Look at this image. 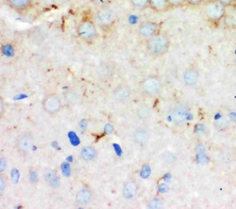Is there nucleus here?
I'll return each mask as SVG.
<instances>
[{"mask_svg":"<svg viewBox=\"0 0 236 209\" xmlns=\"http://www.w3.org/2000/svg\"><path fill=\"white\" fill-rule=\"evenodd\" d=\"M170 45V42L168 36L159 33L147 39L146 44L149 53L156 57L165 55L168 52Z\"/></svg>","mask_w":236,"mask_h":209,"instance_id":"f257e3e1","label":"nucleus"},{"mask_svg":"<svg viewBox=\"0 0 236 209\" xmlns=\"http://www.w3.org/2000/svg\"><path fill=\"white\" fill-rule=\"evenodd\" d=\"M160 25L152 21L144 22L141 23L138 28V35L143 38L149 39L159 33Z\"/></svg>","mask_w":236,"mask_h":209,"instance_id":"f03ea898","label":"nucleus"},{"mask_svg":"<svg viewBox=\"0 0 236 209\" xmlns=\"http://www.w3.org/2000/svg\"><path fill=\"white\" fill-rule=\"evenodd\" d=\"M143 90L147 94L150 95H155L161 91V82L155 77H150L147 79L143 85Z\"/></svg>","mask_w":236,"mask_h":209,"instance_id":"7ed1b4c3","label":"nucleus"},{"mask_svg":"<svg viewBox=\"0 0 236 209\" xmlns=\"http://www.w3.org/2000/svg\"><path fill=\"white\" fill-rule=\"evenodd\" d=\"M79 33L83 38L87 40H91L96 35V28L92 23L84 22L79 26Z\"/></svg>","mask_w":236,"mask_h":209,"instance_id":"20e7f679","label":"nucleus"},{"mask_svg":"<svg viewBox=\"0 0 236 209\" xmlns=\"http://www.w3.org/2000/svg\"><path fill=\"white\" fill-rule=\"evenodd\" d=\"M97 19L101 25L108 26L112 25L115 21V15L111 10L104 8L99 11L97 14Z\"/></svg>","mask_w":236,"mask_h":209,"instance_id":"39448f33","label":"nucleus"},{"mask_svg":"<svg viewBox=\"0 0 236 209\" xmlns=\"http://www.w3.org/2000/svg\"><path fill=\"white\" fill-rule=\"evenodd\" d=\"M188 115V110L186 107L179 105L176 107L172 113V118L176 123H180L185 121Z\"/></svg>","mask_w":236,"mask_h":209,"instance_id":"423d86ee","label":"nucleus"},{"mask_svg":"<svg viewBox=\"0 0 236 209\" xmlns=\"http://www.w3.org/2000/svg\"><path fill=\"white\" fill-rule=\"evenodd\" d=\"M44 178L45 181L54 188L60 187V181L57 174L54 170L48 169L44 171Z\"/></svg>","mask_w":236,"mask_h":209,"instance_id":"0eeeda50","label":"nucleus"},{"mask_svg":"<svg viewBox=\"0 0 236 209\" xmlns=\"http://www.w3.org/2000/svg\"><path fill=\"white\" fill-rule=\"evenodd\" d=\"M149 6L156 12H163L170 7L168 0H149Z\"/></svg>","mask_w":236,"mask_h":209,"instance_id":"6e6552de","label":"nucleus"},{"mask_svg":"<svg viewBox=\"0 0 236 209\" xmlns=\"http://www.w3.org/2000/svg\"><path fill=\"white\" fill-rule=\"evenodd\" d=\"M131 89L125 85H118L115 88L114 91L115 97L120 100L127 99L131 96Z\"/></svg>","mask_w":236,"mask_h":209,"instance_id":"1a4fd4ad","label":"nucleus"},{"mask_svg":"<svg viewBox=\"0 0 236 209\" xmlns=\"http://www.w3.org/2000/svg\"><path fill=\"white\" fill-rule=\"evenodd\" d=\"M91 198V193L87 189H84L80 191L76 196L77 202L81 204H88L90 201Z\"/></svg>","mask_w":236,"mask_h":209,"instance_id":"9d476101","label":"nucleus"},{"mask_svg":"<svg viewBox=\"0 0 236 209\" xmlns=\"http://www.w3.org/2000/svg\"><path fill=\"white\" fill-rule=\"evenodd\" d=\"M136 187L135 184L133 182H131L128 183L125 185L123 194L126 198H132L136 194Z\"/></svg>","mask_w":236,"mask_h":209,"instance_id":"9b49d317","label":"nucleus"},{"mask_svg":"<svg viewBox=\"0 0 236 209\" xmlns=\"http://www.w3.org/2000/svg\"><path fill=\"white\" fill-rule=\"evenodd\" d=\"M184 79L185 82L187 85H193L197 82V72L192 70L187 71L184 74Z\"/></svg>","mask_w":236,"mask_h":209,"instance_id":"f8f14e48","label":"nucleus"},{"mask_svg":"<svg viewBox=\"0 0 236 209\" xmlns=\"http://www.w3.org/2000/svg\"><path fill=\"white\" fill-rule=\"evenodd\" d=\"M82 154L84 159L91 160L96 155V151L92 147H85L82 149Z\"/></svg>","mask_w":236,"mask_h":209,"instance_id":"ddd939ff","label":"nucleus"},{"mask_svg":"<svg viewBox=\"0 0 236 209\" xmlns=\"http://www.w3.org/2000/svg\"><path fill=\"white\" fill-rule=\"evenodd\" d=\"M8 1L12 7L18 9L26 7L30 4V0H8Z\"/></svg>","mask_w":236,"mask_h":209,"instance_id":"4468645a","label":"nucleus"},{"mask_svg":"<svg viewBox=\"0 0 236 209\" xmlns=\"http://www.w3.org/2000/svg\"><path fill=\"white\" fill-rule=\"evenodd\" d=\"M19 144L20 148L24 150H28L32 149V139L29 137H25L22 138L20 141Z\"/></svg>","mask_w":236,"mask_h":209,"instance_id":"2eb2a0df","label":"nucleus"},{"mask_svg":"<svg viewBox=\"0 0 236 209\" xmlns=\"http://www.w3.org/2000/svg\"><path fill=\"white\" fill-rule=\"evenodd\" d=\"M131 2L134 7L143 9L149 6V0H130Z\"/></svg>","mask_w":236,"mask_h":209,"instance_id":"dca6fc26","label":"nucleus"},{"mask_svg":"<svg viewBox=\"0 0 236 209\" xmlns=\"http://www.w3.org/2000/svg\"><path fill=\"white\" fill-rule=\"evenodd\" d=\"M68 137L71 144L73 146L79 145L80 143V139L76 133L74 131H70L68 134Z\"/></svg>","mask_w":236,"mask_h":209,"instance_id":"f3484780","label":"nucleus"},{"mask_svg":"<svg viewBox=\"0 0 236 209\" xmlns=\"http://www.w3.org/2000/svg\"><path fill=\"white\" fill-rule=\"evenodd\" d=\"M215 126L216 128L219 130H223L226 128L228 125V122L225 119H221L216 121L215 123Z\"/></svg>","mask_w":236,"mask_h":209,"instance_id":"a211bd4d","label":"nucleus"},{"mask_svg":"<svg viewBox=\"0 0 236 209\" xmlns=\"http://www.w3.org/2000/svg\"><path fill=\"white\" fill-rule=\"evenodd\" d=\"M197 159L199 162L204 163L205 160H206L205 155L204 153V148L203 146H199L197 149Z\"/></svg>","mask_w":236,"mask_h":209,"instance_id":"6ab92c4d","label":"nucleus"},{"mask_svg":"<svg viewBox=\"0 0 236 209\" xmlns=\"http://www.w3.org/2000/svg\"><path fill=\"white\" fill-rule=\"evenodd\" d=\"M19 173L18 170L17 169H13L11 170V178L12 182L16 184L18 183V181L19 179Z\"/></svg>","mask_w":236,"mask_h":209,"instance_id":"aec40b11","label":"nucleus"},{"mask_svg":"<svg viewBox=\"0 0 236 209\" xmlns=\"http://www.w3.org/2000/svg\"><path fill=\"white\" fill-rule=\"evenodd\" d=\"M61 170L63 175L66 177H69L71 175V169L70 165L67 163L65 162L61 165Z\"/></svg>","mask_w":236,"mask_h":209,"instance_id":"412c9836","label":"nucleus"},{"mask_svg":"<svg viewBox=\"0 0 236 209\" xmlns=\"http://www.w3.org/2000/svg\"><path fill=\"white\" fill-rule=\"evenodd\" d=\"M148 135L145 132L139 131L136 135V140L139 142H143L147 140Z\"/></svg>","mask_w":236,"mask_h":209,"instance_id":"4be33fe9","label":"nucleus"},{"mask_svg":"<svg viewBox=\"0 0 236 209\" xmlns=\"http://www.w3.org/2000/svg\"><path fill=\"white\" fill-rule=\"evenodd\" d=\"M151 170L150 167L148 166H144L142 169L141 172V177L143 179H146L150 176Z\"/></svg>","mask_w":236,"mask_h":209,"instance_id":"5701e85b","label":"nucleus"},{"mask_svg":"<svg viewBox=\"0 0 236 209\" xmlns=\"http://www.w3.org/2000/svg\"><path fill=\"white\" fill-rule=\"evenodd\" d=\"M185 0H168L170 7H178L182 5Z\"/></svg>","mask_w":236,"mask_h":209,"instance_id":"b1692460","label":"nucleus"},{"mask_svg":"<svg viewBox=\"0 0 236 209\" xmlns=\"http://www.w3.org/2000/svg\"><path fill=\"white\" fill-rule=\"evenodd\" d=\"M162 202L159 198H154L150 203L149 206L150 208H158L161 206Z\"/></svg>","mask_w":236,"mask_h":209,"instance_id":"393cba45","label":"nucleus"},{"mask_svg":"<svg viewBox=\"0 0 236 209\" xmlns=\"http://www.w3.org/2000/svg\"><path fill=\"white\" fill-rule=\"evenodd\" d=\"M3 52L4 54L8 57H11L14 55V50L12 47L9 45L4 46Z\"/></svg>","mask_w":236,"mask_h":209,"instance_id":"a878e982","label":"nucleus"},{"mask_svg":"<svg viewBox=\"0 0 236 209\" xmlns=\"http://www.w3.org/2000/svg\"><path fill=\"white\" fill-rule=\"evenodd\" d=\"M158 191L161 193H167L169 191V188L167 185L162 183L159 186Z\"/></svg>","mask_w":236,"mask_h":209,"instance_id":"bb28decb","label":"nucleus"},{"mask_svg":"<svg viewBox=\"0 0 236 209\" xmlns=\"http://www.w3.org/2000/svg\"><path fill=\"white\" fill-rule=\"evenodd\" d=\"M7 167V161L4 158H1L0 160V171L2 172L5 170Z\"/></svg>","mask_w":236,"mask_h":209,"instance_id":"cd10ccee","label":"nucleus"},{"mask_svg":"<svg viewBox=\"0 0 236 209\" xmlns=\"http://www.w3.org/2000/svg\"><path fill=\"white\" fill-rule=\"evenodd\" d=\"M114 130L113 126L110 124H107L104 128V132L107 134H110Z\"/></svg>","mask_w":236,"mask_h":209,"instance_id":"c85d7f7f","label":"nucleus"},{"mask_svg":"<svg viewBox=\"0 0 236 209\" xmlns=\"http://www.w3.org/2000/svg\"><path fill=\"white\" fill-rule=\"evenodd\" d=\"M94 3L98 6H104L107 3L109 0H91Z\"/></svg>","mask_w":236,"mask_h":209,"instance_id":"c756f323","label":"nucleus"},{"mask_svg":"<svg viewBox=\"0 0 236 209\" xmlns=\"http://www.w3.org/2000/svg\"><path fill=\"white\" fill-rule=\"evenodd\" d=\"M113 146L114 147L115 152L116 153L117 155L118 156H121L122 153V151L121 149L118 144L116 143H114L113 144Z\"/></svg>","mask_w":236,"mask_h":209,"instance_id":"7c9ffc66","label":"nucleus"},{"mask_svg":"<svg viewBox=\"0 0 236 209\" xmlns=\"http://www.w3.org/2000/svg\"><path fill=\"white\" fill-rule=\"evenodd\" d=\"M37 174L35 172H33L30 175V179L32 183H35L37 181Z\"/></svg>","mask_w":236,"mask_h":209,"instance_id":"2f4dec72","label":"nucleus"},{"mask_svg":"<svg viewBox=\"0 0 236 209\" xmlns=\"http://www.w3.org/2000/svg\"><path fill=\"white\" fill-rule=\"evenodd\" d=\"M51 145L54 148L57 150L59 151V150H61V147L60 146H59V143L57 141H54V142H52Z\"/></svg>","mask_w":236,"mask_h":209,"instance_id":"473e14b6","label":"nucleus"},{"mask_svg":"<svg viewBox=\"0 0 236 209\" xmlns=\"http://www.w3.org/2000/svg\"><path fill=\"white\" fill-rule=\"evenodd\" d=\"M4 189V182L3 180L1 178L0 179V193H2Z\"/></svg>","mask_w":236,"mask_h":209,"instance_id":"72a5a7b5","label":"nucleus"},{"mask_svg":"<svg viewBox=\"0 0 236 209\" xmlns=\"http://www.w3.org/2000/svg\"><path fill=\"white\" fill-rule=\"evenodd\" d=\"M86 125H87V121L85 120H83L81 121L80 124V126L81 128H82L83 129H84L86 127Z\"/></svg>","mask_w":236,"mask_h":209,"instance_id":"f704fd0d","label":"nucleus"},{"mask_svg":"<svg viewBox=\"0 0 236 209\" xmlns=\"http://www.w3.org/2000/svg\"><path fill=\"white\" fill-rule=\"evenodd\" d=\"M140 114H142V116H143V115H146L147 114V109L145 108H142L140 111Z\"/></svg>","mask_w":236,"mask_h":209,"instance_id":"c9c22d12","label":"nucleus"},{"mask_svg":"<svg viewBox=\"0 0 236 209\" xmlns=\"http://www.w3.org/2000/svg\"><path fill=\"white\" fill-rule=\"evenodd\" d=\"M171 175L170 174H167L164 176V179L165 181H170V180L171 179Z\"/></svg>","mask_w":236,"mask_h":209,"instance_id":"e433bc0d","label":"nucleus"},{"mask_svg":"<svg viewBox=\"0 0 236 209\" xmlns=\"http://www.w3.org/2000/svg\"><path fill=\"white\" fill-rule=\"evenodd\" d=\"M231 118L232 119V120H233V121H236V113H231Z\"/></svg>","mask_w":236,"mask_h":209,"instance_id":"4c0bfd02","label":"nucleus"},{"mask_svg":"<svg viewBox=\"0 0 236 209\" xmlns=\"http://www.w3.org/2000/svg\"><path fill=\"white\" fill-rule=\"evenodd\" d=\"M66 160L67 161H68V162H72L73 161V157L72 156V155H70V156H69L67 158Z\"/></svg>","mask_w":236,"mask_h":209,"instance_id":"58836bf2","label":"nucleus"},{"mask_svg":"<svg viewBox=\"0 0 236 209\" xmlns=\"http://www.w3.org/2000/svg\"><path fill=\"white\" fill-rule=\"evenodd\" d=\"M189 2H190V3H196L198 1H199V0H187Z\"/></svg>","mask_w":236,"mask_h":209,"instance_id":"ea45409f","label":"nucleus"},{"mask_svg":"<svg viewBox=\"0 0 236 209\" xmlns=\"http://www.w3.org/2000/svg\"><path fill=\"white\" fill-rule=\"evenodd\" d=\"M36 149H37V148H36V147L35 146H33L31 149H32V150H33V151H36Z\"/></svg>","mask_w":236,"mask_h":209,"instance_id":"a19ab883","label":"nucleus"}]
</instances>
